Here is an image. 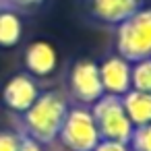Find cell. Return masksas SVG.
<instances>
[{
  "mask_svg": "<svg viewBox=\"0 0 151 151\" xmlns=\"http://www.w3.org/2000/svg\"><path fill=\"white\" fill-rule=\"evenodd\" d=\"M66 112H68V101L60 91L40 93L37 99L29 106V110L21 114L25 134L37 141L40 145L52 143L60 132Z\"/></svg>",
  "mask_w": 151,
  "mask_h": 151,
  "instance_id": "obj_1",
  "label": "cell"
},
{
  "mask_svg": "<svg viewBox=\"0 0 151 151\" xmlns=\"http://www.w3.org/2000/svg\"><path fill=\"white\" fill-rule=\"evenodd\" d=\"M116 50L128 62L151 56V6L139 9L126 21L116 25Z\"/></svg>",
  "mask_w": 151,
  "mask_h": 151,
  "instance_id": "obj_2",
  "label": "cell"
},
{
  "mask_svg": "<svg viewBox=\"0 0 151 151\" xmlns=\"http://www.w3.org/2000/svg\"><path fill=\"white\" fill-rule=\"evenodd\" d=\"M91 106H93L91 108V116L95 120V126L99 130V137L101 139H108V141H120V143H126L128 145L134 126H132V122L128 120V116L124 112L122 97L104 93Z\"/></svg>",
  "mask_w": 151,
  "mask_h": 151,
  "instance_id": "obj_3",
  "label": "cell"
},
{
  "mask_svg": "<svg viewBox=\"0 0 151 151\" xmlns=\"http://www.w3.org/2000/svg\"><path fill=\"white\" fill-rule=\"evenodd\" d=\"M58 139L68 151H93L101 141L95 120L85 108H68Z\"/></svg>",
  "mask_w": 151,
  "mask_h": 151,
  "instance_id": "obj_4",
  "label": "cell"
},
{
  "mask_svg": "<svg viewBox=\"0 0 151 151\" xmlns=\"http://www.w3.org/2000/svg\"><path fill=\"white\" fill-rule=\"evenodd\" d=\"M70 93L79 104H95L101 95H104V87H101V79H99V66L97 62L89 60V58H81L75 62L73 70H70Z\"/></svg>",
  "mask_w": 151,
  "mask_h": 151,
  "instance_id": "obj_5",
  "label": "cell"
},
{
  "mask_svg": "<svg viewBox=\"0 0 151 151\" xmlns=\"http://www.w3.org/2000/svg\"><path fill=\"white\" fill-rule=\"evenodd\" d=\"M40 95V89H37V83L31 75L27 73H17L13 75L4 87H2V104L15 112V114H23L29 110V106L37 99Z\"/></svg>",
  "mask_w": 151,
  "mask_h": 151,
  "instance_id": "obj_6",
  "label": "cell"
},
{
  "mask_svg": "<svg viewBox=\"0 0 151 151\" xmlns=\"http://www.w3.org/2000/svg\"><path fill=\"white\" fill-rule=\"evenodd\" d=\"M83 2L87 15L104 25H120L145 6V0H83Z\"/></svg>",
  "mask_w": 151,
  "mask_h": 151,
  "instance_id": "obj_7",
  "label": "cell"
},
{
  "mask_svg": "<svg viewBox=\"0 0 151 151\" xmlns=\"http://www.w3.org/2000/svg\"><path fill=\"white\" fill-rule=\"evenodd\" d=\"M99 66V79L104 93L122 97L130 89V62L122 56H110Z\"/></svg>",
  "mask_w": 151,
  "mask_h": 151,
  "instance_id": "obj_8",
  "label": "cell"
},
{
  "mask_svg": "<svg viewBox=\"0 0 151 151\" xmlns=\"http://www.w3.org/2000/svg\"><path fill=\"white\" fill-rule=\"evenodd\" d=\"M23 62H25V68H27V73L31 77L44 79V77H50L56 70V66H58V52H56V48L50 42L37 40V42H31L27 46Z\"/></svg>",
  "mask_w": 151,
  "mask_h": 151,
  "instance_id": "obj_9",
  "label": "cell"
},
{
  "mask_svg": "<svg viewBox=\"0 0 151 151\" xmlns=\"http://www.w3.org/2000/svg\"><path fill=\"white\" fill-rule=\"evenodd\" d=\"M122 106L132 126H143L151 122V93L128 89L122 95Z\"/></svg>",
  "mask_w": 151,
  "mask_h": 151,
  "instance_id": "obj_10",
  "label": "cell"
},
{
  "mask_svg": "<svg viewBox=\"0 0 151 151\" xmlns=\"http://www.w3.org/2000/svg\"><path fill=\"white\" fill-rule=\"evenodd\" d=\"M23 35V23L19 19V15L13 9L2 6L0 11V48H15L21 42Z\"/></svg>",
  "mask_w": 151,
  "mask_h": 151,
  "instance_id": "obj_11",
  "label": "cell"
},
{
  "mask_svg": "<svg viewBox=\"0 0 151 151\" xmlns=\"http://www.w3.org/2000/svg\"><path fill=\"white\" fill-rule=\"evenodd\" d=\"M130 89L151 93V56L137 60L130 66Z\"/></svg>",
  "mask_w": 151,
  "mask_h": 151,
  "instance_id": "obj_12",
  "label": "cell"
},
{
  "mask_svg": "<svg viewBox=\"0 0 151 151\" xmlns=\"http://www.w3.org/2000/svg\"><path fill=\"white\" fill-rule=\"evenodd\" d=\"M128 149L132 151H151V122L143 124V126H134L130 141H128Z\"/></svg>",
  "mask_w": 151,
  "mask_h": 151,
  "instance_id": "obj_13",
  "label": "cell"
},
{
  "mask_svg": "<svg viewBox=\"0 0 151 151\" xmlns=\"http://www.w3.org/2000/svg\"><path fill=\"white\" fill-rule=\"evenodd\" d=\"M21 134L13 130H0V151H19Z\"/></svg>",
  "mask_w": 151,
  "mask_h": 151,
  "instance_id": "obj_14",
  "label": "cell"
},
{
  "mask_svg": "<svg viewBox=\"0 0 151 151\" xmlns=\"http://www.w3.org/2000/svg\"><path fill=\"white\" fill-rule=\"evenodd\" d=\"M6 9H19V11H31L44 4V0H0Z\"/></svg>",
  "mask_w": 151,
  "mask_h": 151,
  "instance_id": "obj_15",
  "label": "cell"
},
{
  "mask_svg": "<svg viewBox=\"0 0 151 151\" xmlns=\"http://www.w3.org/2000/svg\"><path fill=\"white\" fill-rule=\"evenodd\" d=\"M93 151H130L126 143H120V141H108V139H101Z\"/></svg>",
  "mask_w": 151,
  "mask_h": 151,
  "instance_id": "obj_16",
  "label": "cell"
},
{
  "mask_svg": "<svg viewBox=\"0 0 151 151\" xmlns=\"http://www.w3.org/2000/svg\"><path fill=\"white\" fill-rule=\"evenodd\" d=\"M19 151H44L42 145L37 141H33L27 134H21V143H19Z\"/></svg>",
  "mask_w": 151,
  "mask_h": 151,
  "instance_id": "obj_17",
  "label": "cell"
},
{
  "mask_svg": "<svg viewBox=\"0 0 151 151\" xmlns=\"http://www.w3.org/2000/svg\"><path fill=\"white\" fill-rule=\"evenodd\" d=\"M0 11H2V2H0Z\"/></svg>",
  "mask_w": 151,
  "mask_h": 151,
  "instance_id": "obj_18",
  "label": "cell"
}]
</instances>
